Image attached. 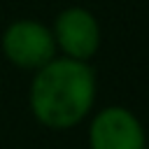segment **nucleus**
Instances as JSON below:
<instances>
[{"label":"nucleus","instance_id":"nucleus-1","mask_svg":"<svg viewBox=\"0 0 149 149\" xmlns=\"http://www.w3.org/2000/svg\"><path fill=\"white\" fill-rule=\"evenodd\" d=\"M28 102L37 123L51 130H70L93 109L95 74L84 61L54 58L37 70Z\"/></svg>","mask_w":149,"mask_h":149},{"label":"nucleus","instance_id":"nucleus-2","mask_svg":"<svg viewBox=\"0 0 149 149\" xmlns=\"http://www.w3.org/2000/svg\"><path fill=\"white\" fill-rule=\"evenodd\" d=\"M86 142L88 149H147L149 144L142 121L121 105L93 114Z\"/></svg>","mask_w":149,"mask_h":149},{"label":"nucleus","instance_id":"nucleus-3","mask_svg":"<svg viewBox=\"0 0 149 149\" xmlns=\"http://www.w3.org/2000/svg\"><path fill=\"white\" fill-rule=\"evenodd\" d=\"M2 51L14 65L26 70H40L42 65L54 61L56 42L42 23L16 21L7 28L2 37Z\"/></svg>","mask_w":149,"mask_h":149},{"label":"nucleus","instance_id":"nucleus-4","mask_svg":"<svg viewBox=\"0 0 149 149\" xmlns=\"http://www.w3.org/2000/svg\"><path fill=\"white\" fill-rule=\"evenodd\" d=\"M54 42H58V47L65 51V58L86 63L98 51V23L86 9H68L56 21Z\"/></svg>","mask_w":149,"mask_h":149},{"label":"nucleus","instance_id":"nucleus-5","mask_svg":"<svg viewBox=\"0 0 149 149\" xmlns=\"http://www.w3.org/2000/svg\"><path fill=\"white\" fill-rule=\"evenodd\" d=\"M147 149H149V144H147Z\"/></svg>","mask_w":149,"mask_h":149}]
</instances>
